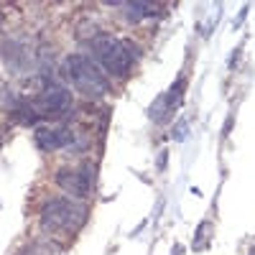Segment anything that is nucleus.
I'll return each mask as SVG.
<instances>
[{"label": "nucleus", "mask_w": 255, "mask_h": 255, "mask_svg": "<svg viewBox=\"0 0 255 255\" xmlns=\"http://www.w3.org/2000/svg\"><path fill=\"white\" fill-rule=\"evenodd\" d=\"M90 51L95 56L92 61L113 77H125L133 69V61L138 59V49L130 41H120L110 33H97L90 41Z\"/></svg>", "instance_id": "1"}, {"label": "nucleus", "mask_w": 255, "mask_h": 255, "mask_svg": "<svg viewBox=\"0 0 255 255\" xmlns=\"http://www.w3.org/2000/svg\"><path fill=\"white\" fill-rule=\"evenodd\" d=\"M64 72H67L69 82L77 87V92H82V97H87V100H102L110 92V79L84 54H69L64 59Z\"/></svg>", "instance_id": "2"}, {"label": "nucleus", "mask_w": 255, "mask_h": 255, "mask_svg": "<svg viewBox=\"0 0 255 255\" xmlns=\"http://www.w3.org/2000/svg\"><path fill=\"white\" fill-rule=\"evenodd\" d=\"M84 220H87V209L82 202H72L64 197H49L41 204V227L49 232H77Z\"/></svg>", "instance_id": "3"}, {"label": "nucleus", "mask_w": 255, "mask_h": 255, "mask_svg": "<svg viewBox=\"0 0 255 255\" xmlns=\"http://www.w3.org/2000/svg\"><path fill=\"white\" fill-rule=\"evenodd\" d=\"M54 181H56V186H61L67 191V194L84 199V197H90V191L95 186V166L82 163L77 168H59L54 174Z\"/></svg>", "instance_id": "4"}, {"label": "nucleus", "mask_w": 255, "mask_h": 255, "mask_svg": "<svg viewBox=\"0 0 255 255\" xmlns=\"http://www.w3.org/2000/svg\"><path fill=\"white\" fill-rule=\"evenodd\" d=\"M72 92L67 87H61V84H54V87H46L44 92H41L36 97V110L41 118H46V120H59L61 115H67L72 110Z\"/></svg>", "instance_id": "5"}, {"label": "nucleus", "mask_w": 255, "mask_h": 255, "mask_svg": "<svg viewBox=\"0 0 255 255\" xmlns=\"http://www.w3.org/2000/svg\"><path fill=\"white\" fill-rule=\"evenodd\" d=\"M184 90H186V79L184 77H179L171 87H168L151 108H148V118H151L153 123H158V125H163V123H168L171 120V115L181 108V102H184Z\"/></svg>", "instance_id": "6"}, {"label": "nucleus", "mask_w": 255, "mask_h": 255, "mask_svg": "<svg viewBox=\"0 0 255 255\" xmlns=\"http://www.w3.org/2000/svg\"><path fill=\"white\" fill-rule=\"evenodd\" d=\"M36 145L41 151H59V148H77L79 138L69 125H56V128H38L36 130Z\"/></svg>", "instance_id": "7"}, {"label": "nucleus", "mask_w": 255, "mask_h": 255, "mask_svg": "<svg viewBox=\"0 0 255 255\" xmlns=\"http://www.w3.org/2000/svg\"><path fill=\"white\" fill-rule=\"evenodd\" d=\"M125 18L130 20V23H135V20H143V18H153L158 15V5L156 3H140V0H135V3H120Z\"/></svg>", "instance_id": "8"}, {"label": "nucleus", "mask_w": 255, "mask_h": 255, "mask_svg": "<svg viewBox=\"0 0 255 255\" xmlns=\"http://www.w3.org/2000/svg\"><path fill=\"white\" fill-rule=\"evenodd\" d=\"M13 118L20 120V123H26V125H31V123H36L41 115H38V110H36V105H33V102L20 100V102H18V108H15V113H13Z\"/></svg>", "instance_id": "9"}, {"label": "nucleus", "mask_w": 255, "mask_h": 255, "mask_svg": "<svg viewBox=\"0 0 255 255\" xmlns=\"http://www.w3.org/2000/svg\"><path fill=\"white\" fill-rule=\"evenodd\" d=\"M189 135V125L186 123H179L176 128H174V140H184Z\"/></svg>", "instance_id": "10"}, {"label": "nucleus", "mask_w": 255, "mask_h": 255, "mask_svg": "<svg viewBox=\"0 0 255 255\" xmlns=\"http://www.w3.org/2000/svg\"><path fill=\"white\" fill-rule=\"evenodd\" d=\"M15 255H41V253H38V248H36V245H23Z\"/></svg>", "instance_id": "11"}, {"label": "nucleus", "mask_w": 255, "mask_h": 255, "mask_svg": "<svg viewBox=\"0 0 255 255\" xmlns=\"http://www.w3.org/2000/svg\"><path fill=\"white\" fill-rule=\"evenodd\" d=\"M158 168H166V151L158 156Z\"/></svg>", "instance_id": "12"}, {"label": "nucleus", "mask_w": 255, "mask_h": 255, "mask_svg": "<svg viewBox=\"0 0 255 255\" xmlns=\"http://www.w3.org/2000/svg\"><path fill=\"white\" fill-rule=\"evenodd\" d=\"M0 26H3V10H0Z\"/></svg>", "instance_id": "13"}, {"label": "nucleus", "mask_w": 255, "mask_h": 255, "mask_svg": "<svg viewBox=\"0 0 255 255\" xmlns=\"http://www.w3.org/2000/svg\"><path fill=\"white\" fill-rule=\"evenodd\" d=\"M250 255H255V248H253V250H250Z\"/></svg>", "instance_id": "14"}, {"label": "nucleus", "mask_w": 255, "mask_h": 255, "mask_svg": "<svg viewBox=\"0 0 255 255\" xmlns=\"http://www.w3.org/2000/svg\"><path fill=\"white\" fill-rule=\"evenodd\" d=\"M0 143H3V138H0Z\"/></svg>", "instance_id": "15"}]
</instances>
